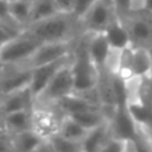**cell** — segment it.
I'll return each mask as SVG.
<instances>
[{
	"mask_svg": "<svg viewBox=\"0 0 152 152\" xmlns=\"http://www.w3.org/2000/svg\"><path fill=\"white\" fill-rule=\"evenodd\" d=\"M27 32L36 37L40 43L50 42H75L84 34L80 19L74 13L59 12L44 20L29 24Z\"/></svg>",
	"mask_w": 152,
	"mask_h": 152,
	"instance_id": "6da1fadb",
	"label": "cell"
},
{
	"mask_svg": "<svg viewBox=\"0 0 152 152\" xmlns=\"http://www.w3.org/2000/svg\"><path fill=\"white\" fill-rule=\"evenodd\" d=\"M71 68L74 74L75 81V92H87L96 88L99 80V69L91 60L87 51V34L75 40L74 51H72Z\"/></svg>",
	"mask_w": 152,
	"mask_h": 152,
	"instance_id": "7a4b0ae2",
	"label": "cell"
},
{
	"mask_svg": "<svg viewBox=\"0 0 152 152\" xmlns=\"http://www.w3.org/2000/svg\"><path fill=\"white\" fill-rule=\"evenodd\" d=\"M42 43L26 29L0 48V64H26Z\"/></svg>",
	"mask_w": 152,
	"mask_h": 152,
	"instance_id": "3957f363",
	"label": "cell"
},
{
	"mask_svg": "<svg viewBox=\"0 0 152 152\" xmlns=\"http://www.w3.org/2000/svg\"><path fill=\"white\" fill-rule=\"evenodd\" d=\"M72 60V59H71ZM75 92V81L74 74L71 68V61L63 66L55 74L48 86L40 92L35 99V103L37 104H56L59 100Z\"/></svg>",
	"mask_w": 152,
	"mask_h": 152,
	"instance_id": "277c9868",
	"label": "cell"
},
{
	"mask_svg": "<svg viewBox=\"0 0 152 152\" xmlns=\"http://www.w3.org/2000/svg\"><path fill=\"white\" fill-rule=\"evenodd\" d=\"M63 116V112L55 104L47 105L35 103L32 108V129L42 137L48 139L58 134Z\"/></svg>",
	"mask_w": 152,
	"mask_h": 152,
	"instance_id": "5b68a950",
	"label": "cell"
},
{
	"mask_svg": "<svg viewBox=\"0 0 152 152\" xmlns=\"http://www.w3.org/2000/svg\"><path fill=\"white\" fill-rule=\"evenodd\" d=\"M118 18L110 0H96L94 5L80 19L84 32L96 34L104 32L105 28Z\"/></svg>",
	"mask_w": 152,
	"mask_h": 152,
	"instance_id": "8992f818",
	"label": "cell"
},
{
	"mask_svg": "<svg viewBox=\"0 0 152 152\" xmlns=\"http://www.w3.org/2000/svg\"><path fill=\"white\" fill-rule=\"evenodd\" d=\"M123 21L129 32L132 45L152 47V13L139 10L132 12Z\"/></svg>",
	"mask_w": 152,
	"mask_h": 152,
	"instance_id": "52a82bcc",
	"label": "cell"
},
{
	"mask_svg": "<svg viewBox=\"0 0 152 152\" xmlns=\"http://www.w3.org/2000/svg\"><path fill=\"white\" fill-rule=\"evenodd\" d=\"M32 68L27 64H0V89L5 94L28 88Z\"/></svg>",
	"mask_w": 152,
	"mask_h": 152,
	"instance_id": "ba28073f",
	"label": "cell"
},
{
	"mask_svg": "<svg viewBox=\"0 0 152 152\" xmlns=\"http://www.w3.org/2000/svg\"><path fill=\"white\" fill-rule=\"evenodd\" d=\"M75 42H50V43H42L36 48L32 56L28 59L27 66L29 68H34L37 66L48 64L52 61L60 60L63 58H67L74 51Z\"/></svg>",
	"mask_w": 152,
	"mask_h": 152,
	"instance_id": "9c48e42d",
	"label": "cell"
},
{
	"mask_svg": "<svg viewBox=\"0 0 152 152\" xmlns=\"http://www.w3.org/2000/svg\"><path fill=\"white\" fill-rule=\"evenodd\" d=\"M108 121H110L111 132L113 137L124 140V142H131L134 139L137 129V123L132 118L127 103L116 104Z\"/></svg>",
	"mask_w": 152,
	"mask_h": 152,
	"instance_id": "30bf717a",
	"label": "cell"
},
{
	"mask_svg": "<svg viewBox=\"0 0 152 152\" xmlns=\"http://www.w3.org/2000/svg\"><path fill=\"white\" fill-rule=\"evenodd\" d=\"M72 59V53L67 58H63L60 60L52 61L48 64H43V66H37L32 68V75H31V83H29V89H31L32 95L36 96L48 86V83L51 81V79L55 76V74L63 66H66L67 63H69Z\"/></svg>",
	"mask_w": 152,
	"mask_h": 152,
	"instance_id": "8fae6325",
	"label": "cell"
},
{
	"mask_svg": "<svg viewBox=\"0 0 152 152\" xmlns=\"http://www.w3.org/2000/svg\"><path fill=\"white\" fill-rule=\"evenodd\" d=\"M86 34H87V51H88V55L100 72L104 69L108 53L111 51V45L103 32H96V34L86 32Z\"/></svg>",
	"mask_w": 152,
	"mask_h": 152,
	"instance_id": "7c38bea8",
	"label": "cell"
},
{
	"mask_svg": "<svg viewBox=\"0 0 152 152\" xmlns=\"http://www.w3.org/2000/svg\"><path fill=\"white\" fill-rule=\"evenodd\" d=\"M110 121H104L103 124L89 129L84 139L81 140V152H97L107 142L112 139Z\"/></svg>",
	"mask_w": 152,
	"mask_h": 152,
	"instance_id": "4fadbf2b",
	"label": "cell"
},
{
	"mask_svg": "<svg viewBox=\"0 0 152 152\" xmlns=\"http://www.w3.org/2000/svg\"><path fill=\"white\" fill-rule=\"evenodd\" d=\"M35 104V96L32 95L31 89L23 88L15 92H10V94L4 95V99L1 103L3 111L7 113L16 112V111L21 110H31Z\"/></svg>",
	"mask_w": 152,
	"mask_h": 152,
	"instance_id": "5bb4252c",
	"label": "cell"
},
{
	"mask_svg": "<svg viewBox=\"0 0 152 152\" xmlns=\"http://www.w3.org/2000/svg\"><path fill=\"white\" fill-rule=\"evenodd\" d=\"M107 37L108 43H110L111 48H118V50H124L132 45L131 36L127 29V26L124 24L123 20L116 18L110 26L105 28L103 32Z\"/></svg>",
	"mask_w": 152,
	"mask_h": 152,
	"instance_id": "9a60e30c",
	"label": "cell"
},
{
	"mask_svg": "<svg viewBox=\"0 0 152 152\" xmlns=\"http://www.w3.org/2000/svg\"><path fill=\"white\" fill-rule=\"evenodd\" d=\"M34 108V107H32ZM32 108L11 112L5 115L4 128L10 135L32 129Z\"/></svg>",
	"mask_w": 152,
	"mask_h": 152,
	"instance_id": "2e32d148",
	"label": "cell"
},
{
	"mask_svg": "<svg viewBox=\"0 0 152 152\" xmlns=\"http://www.w3.org/2000/svg\"><path fill=\"white\" fill-rule=\"evenodd\" d=\"M152 68V52L150 47L132 45V75L150 76Z\"/></svg>",
	"mask_w": 152,
	"mask_h": 152,
	"instance_id": "e0dca14e",
	"label": "cell"
},
{
	"mask_svg": "<svg viewBox=\"0 0 152 152\" xmlns=\"http://www.w3.org/2000/svg\"><path fill=\"white\" fill-rule=\"evenodd\" d=\"M68 116L75 119L79 124H81L87 129H92L108 120V116L105 113V111L103 110V107L87 108V110L79 111V112L72 113V115H68Z\"/></svg>",
	"mask_w": 152,
	"mask_h": 152,
	"instance_id": "ac0fdd59",
	"label": "cell"
},
{
	"mask_svg": "<svg viewBox=\"0 0 152 152\" xmlns=\"http://www.w3.org/2000/svg\"><path fill=\"white\" fill-rule=\"evenodd\" d=\"M42 137L34 129H28L24 132L11 135L12 140V151L13 152H34L36 147L42 143Z\"/></svg>",
	"mask_w": 152,
	"mask_h": 152,
	"instance_id": "d6986e66",
	"label": "cell"
},
{
	"mask_svg": "<svg viewBox=\"0 0 152 152\" xmlns=\"http://www.w3.org/2000/svg\"><path fill=\"white\" fill-rule=\"evenodd\" d=\"M89 129L84 128L81 124H79L75 119H72L71 116L64 115L63 119H61L60 127H59L58 134L61 135L66 139H69L72 142H77L81 143V140L84 139V136L87 135Z\"/></svg>",
	"mask_w": 152,
	"mask_h": 152,
	"instance_id": "ffe728a7",
	"label": "cell"
},
{
	"mask_svg": "<svg viewBox=\"0 0 152 152\" xmlns=\"http://www.w3.org/2000/svg\"><path fill=\"white\" fill-rule=\"evenodd\" d=\"M31 7L32 3L23 0H10V15L13 21L19 24L23 29L29 26L31 20Z\"/></svg>",
	"mask_w": 152,
	"mask_h": 152,
	"instance_id": "44dd1931",
	"label": "cell"
},
{
	"mask_svg": "<svg viewBox=\"0 0 152 152\" xmlns=\"http://www.w3.org/2000/svg\"><path fill=\"white\" fill-rule=\"evenodd\" d=\"M59 13L55 0H35L31 7V20L29 24L44 20Z\"/></svg>",
	"mask_w": 152,
	"mask_h": 152,
	"instance_id": "7402d4cb",
	"label": "cell"
},
{
	"mask_svg": "<svg viewBox=\"0 0 152 152\" xmlns=\"http://www.w3.org/2000/svg\"><path fill=\"white\" fill-rule=\"evenodd\" d=\"M127 105H128V110L134 120L137 124L145 127V128H152V108L145 107L140 103H131Z\"/></svg>",
	"mask_w": 152,
	"mask_h": 152,
	"instance_id": "603a6c76",
	"label": "cell"
},
{
	"mask_svg": "<svg viewBox=\"0 0 152 152\" xmlns=\"http://www.w3.org/2000/svg\"><path fill=\"white\" fill-rule=\"evenodd\" d=\"M136 152H152V139L148 135L147 128L137 124V129L134 139L131 140Z\"/></svg>",
	"mask_w": 152,
	"mask_h": 152,
	"instance_id": "cb8c5ba5",
	"label": "cell"
},
{
	"mask_svg": "<svg viewBox=\"0 0 152 152\" xmlns=\"http://www.w3.org/2000/svg\"><path fill=\"white\" fill-rule=\"evenodd\" d=\"M53 145L55 152H81V145L77 142H72L69 139H66L61 135L55 134L51 137H48Z\"/></svg>",
	"mask_w": 152,
	"mask_h": 152,
	"instance_id": "d4e9b609",
	"label": "cell"
},
{
	"mask_svg": "<svg viewBox=\"0 0 152 152\" xmlns=\"http://www.w3.org/2000/svg\"><path fill=\"white\" fill-rule=\"evenodd\" d=\"M137 103L152 108V77L151 76H142L139 86V95Z\"/></svg>",
	"mask_w": 152,
	"mask_h": 152,
	"instance_id": "484cf974",
	"label": "cell"
},
{
	"mask_svg": "<svg viewBox=\"0 0 152 152\" xmlns=\"http://www.w3.org/2000/svg\"><path fill=\"white\" fill-rule=\"evenodd\" d=\"M111 4L120 20L127 19L132 12L136 11V0H111Z\"/></svg>",
	"mask_w": 152,
	"mask_h": 152,
	"instance_id": "4316f807",
	"label": "cell"
},
{
	"mask_svg": "<svg viewBox=\"0 0 152 152\" xmlns=\"http://www.w3.org/2000/svg\"><path fill=\"white\" fill-rule=\"evenodd\" d=\"M126 144H127V142H124V140L112 137L110 142L105 143L97 152H124V150H126Z\"/></svg>",
	"mask_w": 152,
	"mask_h": 152,
	"instance_id": "83f0119b",
	"label": "cell"
},
{
	"mask_svg": "<svg viewBox=\"0 0 152 152\" xmlns=\"http://www.w3.org/2000/svg\"><path fill=\"white\" fill-rule=\"evenodd\" d=\"M96 3V0H75L74 1V15L77 19H81L84 13Z\"/></svg>",
	"mask_w": 152,
	"mask_h": 152,
	"instance_id": "f1b7e54d",
	"label": "cell"
},
{
	"mask_svg": "<svg viewBox=\"0 0 152 152\" xmlns=\"http://www.w3.org/2000/svg\"><path fill=\"white\" fill-rule=\"evenodd\" d=\"M74 1L75 0H55L59 12H63V13L74 12Z\"/></svg>",
	"mask_w": 152,
	"mask_h": 152,
	"instance_id": "f546056e",
	"label": "cell"
},
{
	"mask_svg": "<svg viewBox=\"0 0 152 152\" xmlns=\"http://www.w3.org/2000/svg\"><path fill=\"white\" fill-rule=\"evenodd\" d=\"M0 152H13L12 140H11V135L8 132L0 136Z\"/></svg>",
	"mask_w": 152,
	"mask_h": 152,
	"instance_id": "4dcf8cb0",
	"label": "cell"
},
{
	"mask_svg": "<svg viewBox=\"0 0 152 152\" xmlns=\"http://www.w3.org/2000/svg\"><path fill=\"white\" fill-rule=\"evenodd\" d=\"M13 36H15V34H13L12 31H10L5 26L0 24V48H1L3 45H4L5 43H7L8 40H10L11 37H13Z\"/></svg>",
	"mask_w": 152,
	"mask_h": 152,
	"instance_id": "1f68e13d",
	"label": "cell"
},
{
	"mask_svg": "<svg viewBox=\"0 0 152 152\" xmlns=\"http://www.w3.org/2000/svg\"><path fill=\"white\" fill-rule=\"evenodd\" d=\"M34 152H55V150H53V145L50 139H43Z\"/></svg>",
	"mask_w": 152,
	"mask_h": 152,
	"instance_id": "d6a6232c",
	"label": "cell"
},
{
	"mask_svg": "<svg viewBox=\"0 0 152 152\" xmlns=\"http://www.w3.org/2000/svg\"><path fill=\"white\" fill-rule=\"evenodd\" d=\"M142 10H144V11H147V12L152 13V0H143Z\"/></svg>",
	"mask_w": 152,
	"mask_h": 152,
	"instance_id": "836d02e7",
	"label": "cell"
},
{
	"mask_svg": "<svg viewBox=\"0 0 152 152\" xmlns=\"http://www.w3.org/2000/svg\"><path fill=\"white\" fill-rule=\"evenodd\" d=\"M4 120H5V112L3 111L1 105H0V127H4Z\"/></svg>",
	"mask_w": 152,
	"mask_h": 152,
	"instance_id": "e575fe53",
	"label": "cell"
},
{
	"mask_svg": "<svg viewBox=\"0 0 152 152\" xmlns=\"http://www.w3.org/2000/svg\"><path fill=\"white\" fill-rule=\"evenodd\" d=\"M124 152H136V150L134 148V145H132L131 142H127L126 144V150H124Z\"/></svg>",
	"mask_w": 152,
	"mask_h": 152,
	"instance_id": "d590c367",
	"label": "cell"
},
{
	"mask_svg": "<svg viewBox=\"0 0 152 152\" xmlns=\"http://www.w3.org/2000/svg\"><path fill=\"white\" fill-rule=\"evenodd\" d=\"M142 4H143V0H136V11L142 10Z\"/></svg>",
	"mask_w": 152,
	"mask_h": 152,
	"instance_id": "8d00e7d4",
	"label": "cell"
},
{
	"mask_svg": "<svg viewBox=\"0 0 152 152\" xmlns=\"http://www.w3.org/2000/svg\"><path fill=\"white\" fill-rule=\"evenodd\" d=\"M3 99H4V92L0 89V105H1V103H3Z\"/></svg>",
	"mask_w": 152,
	"mask_h": 152,
	"instance_id": "74e56055",
	"label": "cell"
},
{
	"mask_svg": "<svg viewBox=\"0 0 152 152\" xmlns=\"http://www.w3.org/2000/svg\"><path fill=\"white\" fill-rule=\"evenodd\" d=\"M4 134H7V131H5L4 127H0V136H3Z\"/></svg>",
	"mask_w": 152,
	"mask_h": 152,
	"instance_id": "f35d334b",
	"label": "cell"
},
{
	"mask_svg": "<svg viewBox=\"0 0 152 152\" xmlns=\"http://www.w3.org/2000/svg\"><path fill=\"white\" fill-rule=\"evenodd\" d=\"M23 1H28V3H34L35 0H23Z\"/></svg>",
	"mask_w": 152,
	"mask_h": 152,
	"instance_id": "ab89813d",
	"label": "cell"
},
{
	"mask_svg": "<svg viewBox=\"0 0 152 152\" xmlns=\"http://www.w3.org/2000/svg\"><path fill=\"white\" fill-rule=\"evenodd\" d=\"M151 52H152V47H151ZM150 76L152 77V68H151V75H150Z\"/></svg>",
	"mask_w": 152,
	"mask_h": 152,
	"instance_id": "60d3db41",
	"label": "cell"
},
{
	"mask_svg": "<svg viewBox=\"0 0 152 152\" xmlns=\"http://www.w3.org/2000/svg\"><path fill=\"white\" fill-rule=\"evenodd\" d=\"M110 1H111V0H110Z\"/></svg>",
	"mask_w": 152,
	"mask_h": 152,
	"instance_id": "b9f144b4",
	"label": "cell"
}]
</instances>
